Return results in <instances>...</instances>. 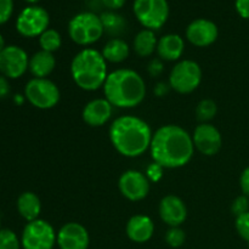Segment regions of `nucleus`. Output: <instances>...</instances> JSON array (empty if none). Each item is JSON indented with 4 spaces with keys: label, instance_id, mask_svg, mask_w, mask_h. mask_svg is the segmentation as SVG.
<instances>
[{
    "label": "nucleus",
    "instance_id": "1",
    "mask_svg": "<svg viewBox=\"0 0 249 249\" xmlns=\"http://www.w3.org/2000/svg\"><path fill=\"white\" fill-rule=\"evenodd\" d=\"M150 152L153 162L160 167L177 169L186 165L194 157V140L180 125L167 124L155 131Z\"/></svg>",
    "mask_w": 249,
    "mask_h": 249
},
{
    "label": "nucleus",
    "instance_id": "2",
    "mask_svg": "<svg viewBox=\"0 0 249 249\" xmlns=\"http://www.w3.org/2000/svg\"><path fill=\"white\" fill-rule=\"evenodd\" d=\"M109 140L124 157L135 158L150 150L152 141L151 126L135 116H121L109 126Z\"/></svg>",
    "mask_w": 249,
    "mask_h": 249
},
{
    "label": "nucleus",
    "instance_id": "3",
    "mask_svg": "<svg viewBox=\"0 0 249 249\" xmlns=\"http://www.w3.org/2000/svg\"><path fill=\"white\" fill-rule=\"evenodd\" d=\"M105 99L113 107L133 108L145 100L146 84L143 78L129 68H119L108 73L104 84Z\"/></svg>",
    "mask_w": 249,
    "mask_h": 249
},
{
    "label": "nucleus",
    "instance_id": "4",
    "mask_svg": "<svg viewBox=\"0 0 249 249\" xmlns=\"http://www.w3.org/2000/svg\"><path fill=\"white\" fill-rule=\"evenodd\" d=\"M73 82L85 91H95L104 88L107 79V61L100 51L91 48L80 50L71 62Z\"/></svg>",
    "mask_w": 249,
    "mask_h": 249
},
{
    "label": "nucleus",
    "instance_id": "5",
    "mask_svg": "<svg viewBox=\"0 0 249 249\" xmlns=\"http://www.w3.org/2000/svg\"><path fill=\"white\" fill-rule=\"evenodd\" d=\"M105 28L101 17L94 12H80L71 18L68 23V36L80 46L96 43L104 36Z\"/></svg>",
    "mask_w": 249,
    "mask_h": 249
},
{
    "label": "nucleus",
    "instance_id": "6",
    "mask_svg": "<svg viewBox=\"0 0 249 249\" xmlns=\"http://www.w3.org/2000/svg\"><path fill=\"white\" fill-rule=\"evenodd\" d=\"M133 11L136 19L145 29H160L169 17L167 0H134Z\"/></svg>",
    "mask_w": 249,
    "mask_h": 249
},
{
    "label": "nucleus",
    "instance_id": "7",
    "mask_svg": "<svg viewBox=\"0 0 249 249\" xmlns=\"http://www.w3.org/2000/svg\"><path fill=\"white\" fill-rule=\"evenodd\" d=\"M24 96L39 109L53 108L60 101V89L48 78H33L24 88Z\"/></svg>",
    "mask_w": 249,
    "mask_h": 249
},
{
    "label": "nucleus",
    "instance_id": "8",
    "mask_svg": "<svg viewBox=\"0 0 249 249\" xmlns=\"http://www.w3.org/2000/svg\"><path fill=\"white\" fill-rule=\"evenodd\" d=\"M202 82L201 66L192 60H182L173 67L169 87L179 94H191Z\"/></svg>",
    "mask_w": 249,
    "mask_h": 249
},
{
    "label": "nucleus",
    "instance_id": "9",
    "mask_svg": "<svg viewBox=\"0 0 249 249\" xmlns=\"http://www.w3.org/2000/svg\"><path fill=\"white\" fill-rule=\"evenodd\" d=\"M56 240L57 233L53 225L43 219H36L24 226L21 245L23 249H53Z\"/></svg>",
    "mask_w": 249,
    "mask_h": 249
},
{
    "label": "nucleus",
    "instance_id": "10",
    "mask_svg": "<svg viewBox=\"0 0 249 249\" xmlns=\"http://www.w3.org/2000/svg\"><path fill=\"white\" fill-rule=\"evenodd\" d=\"M50 23V16L44 7L32 5L21 11L16 21V29L26 38L40 36Z\"/></svg>",
    "mask_w": 249,
    "mask_h": 249
},
{
    "label": "nucleus",
    "instance_id": "11",
    "mask_svg": "<svg viewBox=\"0 0 249 249\" xmlns=\"http://www.w3.org/2000/svg\"><path fill=\"white\" fill-rule=\"evenodd\" d=\"M118 189L129 201H142L150 192V180L139 170H126L119 178Z\"/></svg>",
    "mask_w": 249,
    "mask_h": 249
},
{
    "label": "nucleus",
    "instance_id": "12",
    "mask_svg": "<svg viewBox=\"0 0 249 249\" xmlns=\"http://www.w3.org/2000/svg\"><path fill=\"white\" fill-rule=\"evenodd\" d=\"M28 66V55L19 46H5L4 50L0 53V72L4 77L17 79L26 73Z\"/></svg>",
    "mask_w": 249,
    "mask_h": 249
},
{
    "label": "nucleus",
    "instance_id": "13",
    "mask_svg": "<svg viewBox=\"0 0 249 249\" xmlns=\"http://www.w3.org/2000/svg\"><path fill=\"white\" fill-rule=\"evenodd\" d=\"M195 148L204 156H215L223 146V136L218 128L209 123H201L196 126L192 135Z\"/></svg>",
    "mask_w": 249,
    "mask_h": 249
},
{
    "label": "nucleus",
    "instance_id": "14",
    "mask_svg": "<svg viewBox=\"0 0 249 249\" xmlns=\"http://www.w3.org/2000/svg\"><path fill=\"white\" fill-rule=\"evenodd\" d=\"M219 36L218 26L207 18H197L186 28V38L192 45L207 48L216 41Z\"/></svg>",
    "mask_w": 249,
    "mask_h": 249
},
{
    "label": "nucleus",
    "instance_id": "15",
    "mask_svg": "<svg viewBox=\"0 0 249 249\" xmlns=\"http://www.w3.org/2000/svg\"><path fill=\"white\" fill-rule=\"evenodd\" d=\"M56 243L60 249H88L89 232L79 223H67L58 230Z\"/></svg>",
    "mask_w": 249,
    "mask_h": 249
},
{
    "label": "nucleus",
    "instance_id": "16",
    "mask_svg": "<svg viewBox=\"0 0 249 249\" xmlns=\"http://www.w3.org/2000/svg\"><path fill=\"white\" fill-rule=\"evenodd\" d=\"M160 216L170 228L180 226L187 218V208L184 201L174 195L163 197L160 202Z\"/></svg>",
    "mask_w": 249,
    "mask_h": 249
},
{
    "label": "nucleus",
    "instance_id": "17",
    "mask_svg": "<svg viewBox=\"0 0 249 249\" xmlns=\"http://www.w3.org/2000/svg\"><path fill=\"white\" fill-rule=\"evenodd\" d=\"M113 106L106 99H95L88 102L82 111V118L88 125L96 128L102 126L109 121Z\"/></svg>",
    "mask_w": 249,
    "mask_h": 249
},
{
    "label": "nucleus",
    "instance_id": "18",
    "mask_svg": "<svg viewBox=\"0 0 249 249\" xmlns=\"http://www.w3.org/2000/svg\"><path fill=\"white\" fill-rule=\"evenodd\" d=\"M126 236L136 243H145L152 238L155 232V224L152 219L143 214L131 216L126 223Z\"/></svg>",
    "mask_w": 249,
    "mask_h": 249
},
{
    "label": "nucleus",
    "instance_id": "19",
    "mask_svg": "<svg viewBox=\"0 0 249 249\" xmlns=\"http://www.w3.org/2000/svg\"><path fill=\"white\" fill-rule=\"evenodd\" d=\"M185 50V41L179 34H165L158 40L157 53L164 61H178Z\"/></svg>",
    "mask_w": 249,
    "mask_h": 249
},
{
    "label": "nucleus",
    "instance_id": "20",
    "mask_svg": "<svg viewBox=\"0 0 249 249\" xmlns=\"http://www.w3.org/2000/svg\"><path fill=\"white\" fill-rule=\"evenodd\" d=\"M56 67V58L53 53L40 50L29 58V71L34 78H46Z\"/></svg>",
    "mask_w": 249,
    "mask_h": 249
},
{
    "label": "nucleus",
    "instance_id": "21",
    "mask_svg": "<svg viewBox=\"0 0 249 249\" xmlns=\"http://www.w3.org/2000/svg\"><path fill=\"white\" fill-rule=\"evenodd\" d=\"M17 209L24 220L33 221L39 219L41 212V203L39 197L33 192H23L17 199Z\"/></svg>",
    "mask_w": 249,
    "mask_h": 249
},
{
    "label": "nucleus",
    "instance_id": "22",
    "mask_svg": "<svg viewBox=\"0 0 249 249\" xmlns=\"http://www.w3.org/2000/svg\"><path fill=\"white\" fill-rule=\"evenodd\" d=\"M101 53L105 60L108 62L121 63L128 58L129 53H130V48L123 39L113 38L105 44Z\"/></svg>",
    "mask_w": 249,
    "mask_h": 249
},
{
    "label": "nucleus",
    "instance_id": "23",
    "mask_svg": "<svg viewBox=\"0 0 249 249\" xmlns=\"http://www.w3.org/2000/svg\"><path fill=\"white\" fill-rule=\"evenodd\" d=\"M157 38L151 29H142L134 39V51L140 57H148L157 50Z\"/></svg>",
    "mask_w": 249,
    "mask_h": 249
},
{
    "label": "nucleus",
    "instance_id": "24",
    "mask_svg": "<svg viewBox=\"0 0 249 249\" xmlns=\"http://www.w3.org/2000/svg\"><path fill=\"white\" fill-rule=\"evenodd\" d=\"M61 44H62V38L56 29L48 28L39 36V45L41 50L48 51V53H53L57 51L61 48Z\"/></svg>",
    "mask_w": 249,
    "mask_h": 249
},
{
    "label": "nucleus",
    "instance_id": "25",
    "mask_svg": "<svg viewBox=\"0 0 249 249\" xmlns=\"http://www.w3.org/2000/svg\"><path fill=\"white\" fill-rule=\"evenodd\" d=\"M218 112V106L215 102L211 99H204L198 102L196 107V117L201 123H208Z\"/></svg>",
    "mask_w": 249,
    "mask_h": 249
},
{
    "label": "nucleus",
    "instance_id": "26",
    "mask_svg": "<svg viewBox=\"0 0 249 249\" xmlns=\"http://www.w3.org/2000/svg\"><path fill=\"white\" fill-rule=\"evenodd\" d=\"M100 17H101L105 32L107 31L111 34L119 33L124 28V26H125V22H124L123 17L114 14V12H105Z\"/></svg>",
    "mask_w": 249,
    "mask_h": 249
},
{
    "label": "nucleus",
    "instance_id": "27",
    "mask_svg": "<svg viewBox=\"0 0 249 249\" xmlns=\"http://www.w3.org/2000/svg\"><path fill=\"white\" fill-rule=\"evenodd\" d=\"M21 246V241L14 231L9 229L0 230V249H19Z\"/></svg>",
    "mask_w": 249,
    "mask_h": 249
},
{
    "label": "nucleus",
    "instance_id": "28",
    "mask_svg": "<svg viewBox=\"0 0 249 249\" xmlns=\"http://www.w3.org/2000/svg\"><path fill=\"white\" fill-rule=\"evenodd\" d=\"M185 232L180 226H175V228H170L165 233V242L173 248H179L184 245L185 242Z\"/></svg>",
    "mask_w": 249,
    "mask_h": 249
},
{
    "label": "nucleus",
    "instance_id": "29",
    "mask_svg": "<svg viewBox=\"0 0 249 249\" xmlns=\"http://www.w3.org/2000/svg\"><path fill=\"white\" fill-rule=\"evenodd\" d=\"M231 212L233 213V215L237 218V216L242 215L249 212V197L245 196V195H241V196L236 197L235 201L232 202V206H231Z\"/></svg>",
    "mask_w": 249,
    "mask_h": 249
},
{
    "label": "nucleus",
    "instance_id": "30",
    "mask_svg": "<svg viewBox=\"0 0 249 249\" xmlns=\"http://www.w3.org/2000/svg\"><path fill=\"white\" fill-rule=\"evenodd\" d=\"M235 226L240 237L249 243V212L236 218Z\"/></svg>",
    "mask_w": 249,
    "mask_h": 249
},
{
    "label": "nucleus",
    "instance_id": "31",
    "mask_svg": "<svg viewBox=\"0 0 249 249\" xmlns=\"http://www.w3.org/2000/svg\"><path fill=\"white\" fill-rule=\"evenodd\" d=\"M14 12V0H0V24H4L11 18Z\"/></svg>",
    "mask_w": 249,
    "mask_h": 249
},
{
    "label": "nucleus",
    "instance_id": "32",
    "mask_svg": "<svg viewBox=\"0 0 249 249\" xmlns=\"http://www.w3.org/2000/svg\"><path fill=\"white\" fill-rule=\"evenodd\" d=\"M162 170H163V167H160V164L153 162L152 164L147 167V170H146V177H147L148 180L156 182L162 178Z\"/></svg>",
    "mask_w": 249,
    "mask_h": 249
},
{
    "label": "nucleus",
    "instance_id": "33",
    "mask_svg": "<svg viewBox=\"0 0 249 249\" xmlns=\"http://www.w3.org/2000/svg\"><path fill=\"white\" fill-rule=\"evenodd\" d=\"M235 7L242 18L249 19V0H236Z\"/></svg>",
    "mask_w": 249,
    "mask_h": 249
},
{
    "label": "nucleus",
    "instance_id": "34",
    "mask_svg": "<svg viewBox=\"0 0 249 249\" xmlns=\"http://www.w3.org/2000/svg\"><path fill=\"white\" fill-rule=\"evenodd\" d=\"M240 186L243 195L249 197V167L246 168L240 177Z\"/></svg>",
    "mask_w": 249,
    "mask_h": 249
},
{
    "label": "nucleus",
    "instance_id": "35",
    "mask_svg": "<svg viewBox=\"0 0 249 249\" xmlns=\"http://www.w3.org/2000/svg\"><path fill=\"white\" fill-rule=\"evenodd\" d=\"M163 72V65L160 60H152L148 65V73H150L152 77H158V75L162 74Z\"/></svg>",
    "mask_w": 249,
    "mask_h": 249
},
{
    "label": "nucleus",
    "instance_id": "36",
    "mask_svg": "<svg viewBox=\"0 0 249 249\" xmlns=\"http://www.w3.org/2000/svg\"><path fill=\"white\" fill-rule=\"evenodd\" d=\"M102 4L109 10H119L124 6L125 4V0H101Z\"/></svg>",
    "mask_w": 249,
    "mask_h": 249
},
{
    "label": "nucleus",
    "instance_id": "37",
    "mask_svg": "<svg viewBox=\"0 0 249 249\" xmlns=\"http://www.w3.org/2000/svg\"><path fill=\"white\" fill-rule=\"evenodd\" d=\"M10 92V84L4 75H0V99L6 97Z\"/></svg>",
    "mask_w": 249,
    "mask_h": 249
},
{
    "label": "nucleus",
    "instance_id": "38",
    "mask_svg": "<svg viewBox=\"0 0 249 249\" xmlns=\"http://www.w3.org/2000/svg\"><path fill=\"white\" fill-rule=\"evenodd\" d=\"M167 85L164 84V83H160V84L157 85V88H156V94L158 95V96H163V95L167 92Z\"/></svg>",
    "mask_w": 249,
    "mask_h": 249
},
{
    "label": "nucleus",
    "instance_id": "39",
    "mask_svg": "<svg viewBox=\"0 0 249 249\" xmlns=\"http://www.w3.org/2000/svg\"><path fill=\"white\" fill-rule=\"evenodd\" d=\"M5 49V40H4V36L0 34V53Z\"/></svg>",
    "mask_w": 249,
    "mask_h": 249
},
{
    "label": "nucleus",
    "instance_id": "40",
    "mask_svg": "<svg viewBox=\"0 0 249 249\" xmlns=\"http://www.w3.org/2000/svg\"><path fill=\"white\" fill-rule=\"evenodd\" d=\"M24 1L29 2V4H36V2L40 1V0H24Z\"/></svg>",
    "mask_w": 249,
    "mask_h": 249
},
{
    "label": "nucleus",
    "instance_id": "41",
    "mask_svg": "<svg viewBox=\"0 0 249 249\" xmlns=\"http://www.w3.org/2000/svg\"><path fill=\"white\" fill-rule=\"evenodd\" d=\"M248 245H249V243H248Z\"/></svg>",
    "mask_w": 249,
    "mask_h": 249
}]
</instances>
